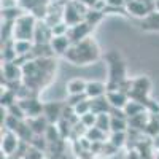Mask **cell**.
Segmentation results:
<instances>
[{
	"instance_id": "cell-11",
	"label": "cell",
	"mask_w": 159,
	"mask_h": 159,
	"mask_svg": "<svg viewBox=\"0 0 159 159\" xmlns=\"http://www.w3.org/2000/svg\"><path fill=\"white\" fill-rule=\"evenodd\" d=\"M52 38V29L45 22V21H38L35 34H34V43L35 45H48Z\"/></svg>"
},
{
	"instance_id": "cell-34",
	"label": "cell",
	"mask_w": 159,
	"mask_h": 159,
	"mask_svg": "<svg viewBox=\"0 0 159 159\" xmlns=\"http://www.w3.org/2000/svg\"><path fill=\"white\" fill-rule=\"evenodd\" d=\"M30 147H34V148H37V150H40V151L46 153L48 148H49V143H48V140L45 139V135H35L34 140L30 142Z\"/></svg>"
},
{
	"instance_id": "cell-10",
	"label": "cell",
	"mask_w": 159,
	"mask_h": 159,
	"mask_svg": "<svg viewBox=\"0 0 159 159\" xmlns=\"http://www.w3.org/2000/svg\"><path fill=\"white\" fill-rule=\"evenodd\" d=\"M21 107L25 111V116L27 119L30 118H37V116H42L43 115V105L37 97H30V99H25V100H19Z\"/></svg>"
},
{
	"instance_id": "cell-32",
	"label": "cell",
	"mask_w": 159,
	"mask_h": 159,
	"mask_svg": "<svg viewBox=\"0 0 159 159\" xmlns=\"http://www.w3.org/2000/svg\"><path fill=\"white\" fill-rule=\"evenodd\" d=\"M7 111H8V115L15 116L16 119H19V121H25V119H27V116H25V111H24V108L21 107L19 100H18L15 105H11L10 108H7Z\"/></svg>"
},
{
	"instance_id": "cell-6",
	"label": "cell",
	"mask_w": 159,
	"mask_h": 159,
	"mask_svg": "<svg viewBox=\"0 0 159 159\" xmlns=\"http://www.w3.org/2000/svg\"><path fill=\"white\" fill-rule=\"evenodd\" d=\"M92 30H94V25H91V24H88L86 21H83V22L76 24V25H72V27H69L67 37L70 38L72 45H75V43H80V42H83V40L89 38V35L92 34Z\"/></svg>"
},
{
	"instance_id": "cell-44",
	"label": "cell",
	"mask_w": 159,
	"mask_h": 159,
	"mask_svg": "<svg viewBox=\"0 0 159 159\" xmlns=\"http://www.w3.org/2000/svg\"><path fill=\"white\" fill-rule=\"evenodd\" d=\"M154 7H156V11H159V0H154Z\"/></svg>"
},
{
	"instance_id": "cell-3",
	"label": "cell",
	"mask_w": 159,
	"mask_h": 159,
	"mask_svg": "<svg viewBox=\"0 0 159 159\" xmlns=\"http://www.w3.org/2000/svg\"><path fill=\"white\" fill-rule=\"evenodd\" d=\"M105 61L108 62V81H107V89L108 91H116L118 86L121 84L126 76V64L118 51L111 49L105 54ZM107 91V92H108Z\"/></svg>"
},
{
	"instance_id": "cell-27",
	"label": "cell",
	"mask_w": 159,
	"mask_h": 159,
	"mask_svg": "<svg viewBox=\"0 0 159 159\" xmlns=\"http://www.w3.org/2000/svg\"><path fill=\"white\" fill-rule=\"evenodd\" d=\"M16 102H18V96L13 91L3 88L2 89V97H0V103H2V107L3 108H10L11 105H15Z\"/></svg>"
},
{
	"instance_id": "cell-38",
	"label": "cell",
	"mask_w": 159,
	"mask_h": 159,
	"mask_svg": "<svg viewBox=\"0 0 159 159\" xmlns=\"http://www.w3.org/2000/svg\"><path fill=\"white\" fill-rule=\"evenodd\" d=\"M24 159H45V153L37 150V148H34V147H30L27 150V153H25Z\"/></svg>"
},
{
	"instance_id": "cell-23",
	"label": "cell",
	"mask_w": 159,
	"mask_h": 159,
	"mask_svg": "<svg viewBox=\"0 0 159 159\" xmlns=\"http://www.w3.org/2000/svg\"><path fill=\"white\" fill-rule=\"evenodd\" d=\"M145 111H147V108H145L140 102H137V100H132V99L127 102V105L124 107V113H126L127 119H129V118H132V116L142 115V113H145Z\"/></svg>"
},
{
	"instance_id": "cell-7",
	"label": "cell",
	"mask_w": 159,
	"mask_h": 159,
	"mask_svg": "<svg viewBox=\"0 0 159 159\" xmlns=\"http://www.w3.org/2000/svg\"><path fill=\"white\" fill-rule=\"evenodd\" d=\"M64 108H65V103H61V102H46L43 105V116L48 119L49 124H57L62 119Z\"/></svg>"
},
{
	"instance_id": "cell-39",
	"label": "cell",
	"mask_w": 159,
	"mask_h": 159,
	"mask_svg": "<svg viewBox=\"0 0 159 159\" xmlns=\"http://www.w3.org/2000/svg\"><path fill=\"white\" fill-rule=\"evenodd\" d=\"M88 97H86V94H76V96H69L67 97V105L69 107H76L78 103H81L83 100H86Z\"/></svg>"
},
{
	"instance_id": "cell-40",
	"label": "cell",
	"mask_w": 159,
	"mask_h": 159,
	"mask_svg": "<svg viewBox=\"0 0 159 159\" xmlns=\"http://www.w3.org/2000/svg\"><path fill=\"white\" fill-rule=\"evenodd\" d=\"M19 7V0H2V10Z\"/></svg>"
},
{
	"instance_id": "cell-22",
	"label": "cell",
	"mask_w": 159,
	"mask_h": 159,
	"mask_svg": "<svg viewBox=\"0 0 159 159\" xmlns=\"http://www.w3.org/2000/svg\"><path fill=\"white\" fill-rule=\"evenodd\" d=\"M16 135L19 137L21 142H25V143H29V145H30V142H32L34 137H35V134L32 132V129H30V126L27 124V121H22V123H21V126H19L18 130H16Z\"/></svg>"
},
{
	"instance_id": "cell-12",
	"label": "cell",
	"mask_w": 159,
	"mask_h": 159,
	"mask_svg": "<svg viewBox=\"0 0 159 159\" xmlns=\"http://www.w3.org/2000/svg\"><path fill=\"white\" fill-rule=\"evenodd\" d=\"M49 46L54 52V56H65V52L69 51V48L72 46V42L67 35H62V37H52Z\"/></svg>"
},
{
	"instance_id": "cell-35",
	"label": "cell",
	"mask_w": 159,
	"mask_h": 159,
	"mask_svg": "<svg viewBox=\"0 0 159 159\" xmlns=\"http://www.w3.org/2000/svg\"><path fill=\"white\" fill-rule=\"evenodd\" d=\"M80 123H81L86 129L94 127L96 123H97V115H96V113H92V111H89V113H86L84 116L80 118Z\"/></svg>"
},
{
	"instance_id": "cell-1",
	"label": "cell",
	"mask_w": 159,
	"mask_h": 159,
	"mask_svg": "<svg viewBox=\"0 0 159 159\" xmlns=\"http://www.w3.org/2000/svg\"><path fill=\"white\" fill-rule=\"evenodd\" d=\"M56 72V61L52 57L32 59L22 65V83L32 92L42 91L46 88Z\"/></svg>"
},
{
	"instance_id": "cell-8",
	"label": "cell",
	"mask_w": 159,
	"mask_h": 159,
	"mask_svg": "<svg viewBox=\"0 0 159 159\" xmlns=\"http://www.w3.org/2000/svg\"><path fill=\"white\" fill-rule=\"evenodd\" d=\"M19 143H21V140L16 135V132H11L7 129L2 130V153H5L8 156L16 154V151L19 148Z\"/></svg>"
},
{
	"instance_id": "cell-31",
	"label": "cell",
	"mask_w": 159,
	"mask_h": 159,
	"mask_svg": "<svg viewBox=\"0 0 159 159\" xmlns=\"http://www.w3.org/2000/svg\"><path fill=\"white\" fill-rule=\"evenodd\" d=\"M110 123H111V116L110 113H105V115H97V123H96V127L100 129L102 132L108 134L110 132Z\"/></svg>"
},
{
	"instance_id": "cell-28",
	"label": "cell",
	"mask_w": 159,
	"mask_h": 159,
	"mask_svg": "<svg viewBox=\"0 0 159 159\" xmlns=\"http://www.w3.org/2000/svg\"><path fill=\"white\" fill-rule=\"evenodd\" d=\"M143 134L147 135V137H150L151 140L159 135V121H157L156 116H151V118H150V121H148L147 127H145Z\"/></svg>"
},
{
	"instance_id": "cell-5",
	"label": "cell",
	"mask_w": 159,
	"mask_h": 159,
	"mask_svg": "<svg viewBox=\"0 0 159 159\" xmlns=\"http://www.w3.org/2000/svg\"><path fill=\"white\" fill-rule=\"evenodd\" d=\"M150 89H151L150 78L148 76H139L135 80H132V89L129 92V97L143 105L150 99Z\"/></svg>"
},
{
	"instance_id": "cell-17",
	"label": "cell",
	"mask_w": 159,
	"mask_h": 159,
	"mask_svg": "<svg viewBox=\"0 0 159 159\" xmlns=\"http://www.w3.org/2000/svg\"><path fill=\"white\" fill-rule=\"evenodd\" d=\"M110 110H111V105H110L107 96L97 97V99H92L91 100V111L92 113H96V115H105V113H110Z\"/></svg>"
},
{
	"instance_id": "cell-20",
	"label": "cell",
	"mask_w": 159,
	"mask_h": 159,
	"mask_svg": "<svg viewBox=\"0 0 159 159\" xmlns=\"http://www.w3.org/2000/svg\"><path fill=\"white\" fill-rule=\"evenodd\" d=\"M150 118H151V115H150L148 111H145V113H142V115H137V116L129 118V119H127V121H129V129H134V130L143 132L145 127H147V124H148V121H150Z\"/></svg>"
},
{
	"instance_id": "cell-29",
	"label": "cell",
	"mask_w": 159,
	"mask_h": 159,
	"mask_svg": "<svg viewBox=\"0 0 159 159\" xmlns=\"http://www.w3.org/2000/svg\"><path fill=\"white\" fill-rule=\"evenodd\" d=\"M127 130H129V121H127V119L111 116L110 132H127Z\"/></svg>"
},
{
	"instance_id": "cell-18",
	"label": "cell",
	"mask_w": 159,
	"mask_h": 159,
	"mask_svg": "<svg viewBox=\"0 0 159 159\" xmlns=\"http://www.w3.org/2000/svg\"><path fill=\"white\" fill-rule=\"evenodd\" d=\"M86 86H88V81H84L83 78H73L70 81H67L65 89H67L69 96H76V94H84Z\"/></svg>"
},
{
	"instance_id": "cell-42",
	"label": "cell",
	"mask_w": 159,
	"mask_h": 159,
	"mask_svg": "<svg viewBox=\"0 0 159 159\" xmlns=\"http://www.w3.org/2000/svg\"><path fill=\"white\" fill-rule=\"evenodd\" d=\"M126 159H142L140 154L137 153V150H129L126 154Z\"/></svg>"
},
{
	"instance_id": "cell-19",
	"label": "cell",
	"mask_w": 159,
	"mask_h": 159,
	"mask_svg": "<svg viewBox=\"0 0 159 159\" xmlns=\"http://www.w3.org/2000/svg\"><path fill=\"white\" fill-rule=\"evenodd\" d=\"M140 27L147 32H159V11H153L147 18H143Z\"/></svg>"
},
{
	"instance_id": "cell-13",
	"label": "cell",
	"mask_w": 159,
	"mask_h": 159,
	"mask_svg": "<svg viewBox=\"0 0 159 159\" xmlns=\"http://www.w3.org/2000/svg\"><path fill=\"white\" fill-rule=\"evenodd\" d=\"M107 99L111 105V108H118V110H124V107L127 105V102L130 100V97L123 91H108L107 92Z\"/></svg>"
},
{
	"instance_id": "cell-33",
	"label": "cell",
	"mask_w": 159,
	"mask_h": 159,
	"mask_svg": "<svg viewBox=\"0 0 159 159\" xmlns=\"http://www.w3.org/2000/svg\"><path fill=\"white\" fill-rule=\"evenodd\" d=\"M105 15L102 11H97V10H94V8H89L88 10V13H86V16H84V21L88 22V24H91V25H96L97 22H100V19L103 18Z\"/></svg>"
},
{
	"instance_id": "cell-15",
	"label": "cell",
	"mask_w": 159,
	"mask_h": 159,
	"mask_svg": "<svg viewBox=\"0 0 159 159\" xmlns=\"http://www.w3.org/2000/svg\"><path fill=\"white\" fill-rule=\"evenodd\" d=\"M107 83H102V81H88L86 86V97L88 99H97V97H103L107 96Z\"/></svg>"
},
{
	"instance_id": "cell-4",
	"label": "cell",
	"mask_w": 159,
	"mask_h": 159,
	"mask_svg": "<svg viewBox=\"0 0 159 159\" xmlns=\"http://www.w3.org/2000/svg\"><path fill=\"white\" fill-rule=\"evenodd\" d=\"M38 19L32 16L30 13H25L15 22V34H13V40H27V42H34V34L37 27Z\"/></svg>"
},
{
	"instance_id": "cell-9",
	"label": "cell",
	"mask_w": 159,
	"mask_h": 159,
	"mask_svg": "<svg viewBox=\"0 0 159 159\" xmlns=\"http://www.w3.org/2000/svg\"><path fill=\"white\" fill-rule=\"evenodd\" d=\"M22 80V67L16 62H5L2 65V84Z\"/></svg>"
},
{
	"instance_id": "cell-14",
	"label": "cell",
	"mask_w": 159,
	"mask_h": 159,
	"mask_svg": "<svg viewBox=\"0 0 159 159\" xmlns=\"http://www.w3.org/2000/svg\"><path fill=\"white\" fill-rule=\"evenodd\" d=\"M127 13H129V16H135V18H147L150 13H153L147 3L143 2V0H134V2H130L127 7H126Z\"/></svg>"
},
{
	"instance_id": "cell-30",
	"label": "cell",
	"mask_w": 159,
	"mask_h": 159,
	"mask_svg": "<svg viewBox=\"0 0 159 159\" xmlns=\"http://www.w3.org/2000/svg\"><path fill=\"white\" fill-rule=\"evenodd\" d=\"M45 139L48 140V143H57V142H62V137H61V132L57 129L56 124H49L46 132H45Z\"/></svg>"
},
{
	"instance_id": "cell-24",
	"label": "cell",
	"mask_w": 159,
	"mask_h": 159,
	"mask_svg": "<svg viewBox=\"0 0 159 159\" xmlns=\"http://www.w3.org/2000/svg\"><path fill=\"white\" fill-rule=\"evenodd\" d=\"M25 15V11L21 7H15V8H8V10H2V19L3 21H10V22H16L21 16Z\"/></svg>"
},
{
	"instance_id": "cell-37",
	"label": "cell",
	"mask_w": 159,
	"mask_h": 159,
	"mask_svg": "<svg viewBox=\"0 0 159 159\" xmlns=\"http://www.w3.org/2000/svg\"><path fill=\"white\" fill-rule=\"evenodd\" d=\"M52 29V37H62V35H67L69 34V25L65 24L64 21L56 24L54 27H51Z\"/></svg>"
},
{
	"instance_id": "cell-26",
	"label": "cell",
	"mask_w": 159,
	"mask_h": 159,
	"mask_svg": "<svg viewBox=\"0 0 159 159\" xmlns=\"http://www.w3.org/2000/svg\"><path fill=\"white\" fill-rule=\"evenodd\" d=\"M91 143H103L105 139H107V134L105 132H102L100 129H97L96 126L94 127H91L86 130V135H84Z\"/></svg>"
},
{
	"instance_id": "cell-45",
	"label": "cell",
	"mask_w": 159,
	"mask_h": 159,
	"mask_svg": "<svg viewBox=\"0 0 159 159\" xmlns=\"http://www.w3.org/2000/svg\"><path fill=\"white\" fill-rule=\"evenodd\" d=\"M49 2H51V3H57V0H49Z\"/></svg>"
},
{
	"instance_id": "cell-2",
	"label": "cell",
	"mask_w": 159,
	"mask_h": 159,
	"mask_svg": "<svg viewBox=\"0 0 159 159\" xmlns=\"http://www.w3.org/2000/svg\"><path fill=\"white\" fill-rule=\"evenodd\" d=\"M65 59L73 65H89L100 57V48L92 37L75 43L65 52Z\"/></svg>"
},
{
	"instance_id": "cell-36",
	"label": "cell",
	"mask_w": 159,
	"mask_h": 159,
	"mask_svg": "<svg viewBox=\"0 0 159 159\" xmlns=\"http://www.w3.org/2000/svg\"><path fill=\"white\" fill-rule=\"evenodd\" d=\"M89 111H91V100H89V99L83 100L81 103H78L76 107H75V113H76V116H78V118L84 116V115H86V113H89Z\"/></svg>"
},
{
	"instance_id": "cell-41",
	"label": "cell",
	"mask_w": 159,
	"mask_h": 159,
	"mask_svg": "<svg viewBox=\"0 0 159 159\" xmlns=\"http://www.w3.org/2000/svg\"><path fill=\"white\" fill-rule=\"evenodd\" d=\"M107 5L115 8H126V0H107Z\"/></svg>"
},
{
	"instance_id": "cell-43",
	"label": "cell",
	"mask_w": 159,
	"mask_h": 159,
	"mask_svg": "<svg viewBox=\"0 0 159 159\" xmlns=\"http://www.w3.org/2000/svg\"><path fill=\"white\" fill-rule=\"evenodd\" d=\"M80 2H81L84 7H88V8H94L99 0H80Z\"/></svg>"
},
{
	"instance_id": "cell-25",
	"label": "cell",
	"mask_w": 159,
	"mask_h": 159,
	"mask_svg": "<svg viewBox=\"0 0 159 159\" xmlns=\"http://www.w3.org/2000/svg\"><path fill=\"white\" fill-rule=\"evenodd\" d=\"M108 142L113 145L115 148L121 150L123 147L127 145V132H110Z\"/></svg>"
},
{
	"instance_id": "cell-16",
	"label": "cell",
	"mask_w": 159,
	"mask_h": 159,
	"mask_svg": "<svg viewBox=\"0 0 159 159\" xmlns=\"http://www.w3.org/2000/svg\"><path fill=\"white\" fill-rule=\"evenodd\" d=\"M25 121H27V124L30 126V129H32V132H34L35 135H45V132H46V129L49 126L48 119L43 115L42 116H37V118L25 119Z\"/></svg>"
},
{
	"instance_id": "cell-21",
	"label": "cell",
	"mask_w": 159,
	"mask_h": 159,
	"mask_svg": "<svg viewBox=\"0 0 159 159\" xmlns=\"http://www.w3.org/2000/svg\"><path fill=\"white\" fill-rule=\"evenodd\" d=\"M18 59L16 49H15V40L7 43H2V62H15Z\"/></svg>"
}]
</instances>
